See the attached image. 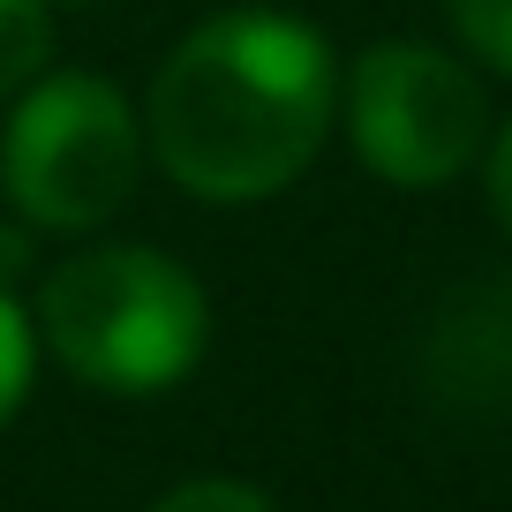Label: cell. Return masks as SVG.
Instances as JSON below:
<instances>
[{"instance_id":"obj_7","label":"cell","mask_w":512,"mask_h":512,"mask_svg":"<svg viewBox=\"0 0 512 512\" xmlns=\"http://www.w3.org/2000/svg\"><path fill=\"white\" fill-rule=\"evenodd\" d=\"M151 512H279L256 482H234V475H189L159 497Z\"/></svg>"},{"instance_id":"obj_3","label":"cell","mask_w":512,"mask_h":512,"mask_svg":"<svg viewBox=\"0 0 512 512\" xmlns=\"http://www.w3.org/2000/svg\"><path fill=\"white\" fill-rule=\"evenodd\" d=\"M16 121L0 136L8 204L46 234H91L136 196L144 121L106 76H46L16 91Z\"/></svg>"},{"instance_id":"obj_2","label":"cell","mask_w":512,"mask_h":512,"mask_svg":"<svg viewBox=\"0 0 512 512\" xmlns=\"http://www.w3.org/2000/svg\"><path fill=\"white\" fill-rule=\"evenodd\" d=\"M38 332L68 377L98 392H166L211 339V302L189 264L144 241H98L53 264L38 287Z\"/></svg>"},{"instance_id":"obj_5","label":"cell","mask_w":512,"mask_h":512,"mask_svg":"<svg viewBox=\"0 0 512 512\" xmlns=\"http://www.w3.org/2000/svg\"><path fill=\"white\" fill-rule=\"evenodd\" d=\"M53 53V0H0V98L38 83Z\"/></svg>"},{"instance_id":"obj_9","label":"cell","mask_w":512,"mask_h":512,"mask_svg":"<svg viewBox=\"0 0 512 512\" xmlns=\"http://www.w3.org/2000/svg\"><path fill=\"white\" fill-rule=\"evenodd\" d=\"M490 211H497V226H505V241H512V121L490 136Z\"/></svg>"},{"instance_id":"obj_1","label":"cell","mask_w":512,"mask_h":512,"mask_svg":"<svg viewBox=\"0 0 512 512\" xmlns=\"http://www.w3.org/2000/svg\"><path fill=\"white\" fill-rule=\"evenodd\" d=\"M332 113V46L302 16L226 8L159 61L144 98V151L189 196L256 204L302 181L332 136Z\"/></svg>"},{"instance_id":"obj_8","label":"cell","mask_w":512,"mask_h":512,"mask_svg":"<svg viewBox=\"0 0 512 512\" xmlns=\"http://www.w3.org/2000/svg\"><path fill=\"white\" fill-rule=\"evenodd\" d=\"M23 384H31V317L0 287V422L23 407Z\"/></svg>"},{"instance_id":"obj_4","label":"cell","mask_w":512,"mask_h":512,"mask_svg":"<svg viewBox=\"0 0 512 512\" xmlns=\"http://www.w3.org/2000/svg\"><path fill=\"white\" fill-rule=\"evenodd\" d=\"M347 136L377 181L437 189L482 159L490 98H482L475 68H460L445 46L384 38L347 68Z\"/></svg>"},{"instance_id":"obj_6","label":"cell","mask_w":512,"mask_h":512,"mask_svg":"<svg viewBox=\"0 0 512 512\" xmlns=\"http://www.w3.org/2000/svg\"><path fill=\"white\" fill-rule=\"evenodd\" d=\"M445 16L467 53H482L497 76H512V0H445Z\"/></svg>"}]
</instances>
